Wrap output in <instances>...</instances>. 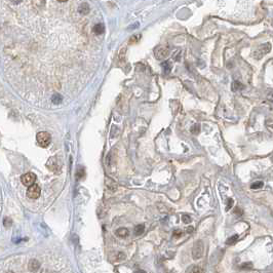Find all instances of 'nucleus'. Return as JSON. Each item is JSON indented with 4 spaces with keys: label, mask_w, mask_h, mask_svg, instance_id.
<instances>
[{
    "label": "nucleus",
    "mask_w": 273,
    "mask_h": 273,
    "mask_svg": "<svg viewBox=\"0 0 273 273\" xmlns=\"http://www.w3.org/2000/svg\"><path fill=\"white\" fill-rule=\"evenodd\" d=\"M263 182L262 181H258V182H255V183H253V184L251 185V189H260V188H262L263 187Z\"/></svg>",
    "instance_id": "13"
},
{
    "label": "nucleus",
    "mask_w": 273,
    "mask_h": 273,
    "mask_svg": "<svg viewBox=\"0 0 273 273\" xmlns=\"http://www.w3.org/2000/svg\"><path fill=\"white\" fill-rule=\"evenodd\" d=\"M53 102L55 103V104H60V103L62 102V98H61L60 96H55L53 99Z\"/></svg>",
    "instance_id": "16"
},
{
    "label": "nucleus",
    "mask_w": 273,
    "mask_h": 273,
    "mask_svg": "<svg viewBox=\"0 0 273 273\" xmlns=\"http://www.w3.org/2000/svg\"><path fill=\"white\" fill-rule=\"evenodd\" d=\"M173 235L175 237H179V236L182 235V231H181V230H175V232L173 233Z\"/></svg>",
    "instance_id": "18"
},
{
    "label": "nucleus",
    "mask_w": 273,
    "mask_h": 273,
    "mask_svg": "<svg viewBox=\"0 0 273 273\" xmlns=\"http://www.w3.org/2000/svg\"><path fill=\"white\" fill-rule=\"evenodd\" d=\"M3 224H4L5 227H9V226L13 224V221H11L10 218H5L4 219V221H3Z\"/></svg>",
    "instance_id": "15"
},
{
    "label": "nucleus",
    "mask_w": 273,
    "mask_h": 273,
    "mask_svg": "<svg viewBox=\"0 0 273 273\" xmlns=\"http://www.w3.org/2000/svg\"><path fill=\"white\" fill-rule=\"evenodd\" d=\"M56 1H59V2H66V1H68V0H56Z\"/></svg>",
    "instance_id": "23"
},
{
    "label": "nucleus",
    "mask_w": 273,
    "mask_h": 273,
    "mask_svg": "<svg viewBox=\"0 0 273 273\" xmlns=\"http://www.w3.org/2000/svg\"><path fill=\"white\" fill-rule=\"evenodd\" d=\"M6 273H13V272H11V271H8V272H6Z\"/></svg>",
    "instance_id": "24"
},
{
    "label": "nucleus",
    "mask_w": 273,
    "mask_h": 273,
    "mask_svg": "<svg viewBox=\"0 0 273 273\" xmlns=\"http://www.w3.org/2000/svg\"><path fill=\"white\" fill-rule=\"evenodd\" d=\"M21 181H22L23 185L30 187V186H32L33 184H35L36 176H35L33 173H27V174H25L24 176L21 177Z\"/></svg>",
    "instance_id": "4"
},
{
    "label": "nucleus",
    "mask_w": 273,
    "mask_h": 273,
    "mask_svg": "<svg viewBox=\"0 0 273 273\" xmlns=\"http://www.w3.org/2000/svg\"><path fill=\"white\" fill-rule=\"evenodd\" d=\"M36 140H37V143H38V145L40 146V147L46 148L49 144H50L51 136L48 133H46V131H40V133L37 134Z\"/></svg>",
    "instance_id": "1"
},
{
    "label": "nucleus",
    "mask_w": 273,
    "mask_h": 273,
    "mask_svg": "<svg viewBox=\"0 0 273 273\" xmlns=\"http://www.w3.org/2000/svg\"><path fill=\"white\" fill-rule=\"evenodd\" d=\"M232 205H233V200H232V199H229V200H228V205H227V209H229L230 208H231V206H232Z\"/></svg>",
    "instance_id": "19"
},
{
    "label": "nucleus",
    "mask_w": 273,
    "mask_h": 273,
    "mask_svg": "<svg viewBox=\"0 0 273 273\" xmlns=\"http://www.w3.org/2000/svg\"><path fill=\"white\" fill-rule=\"evenodd\" d=\"M115 234L117 235L118 237H121V238H124L128 235V230L126 228H118V229L115 231Z\"/></svg>",
    "instance_id": "9"
},
{
    "label": "nucleus",
    "mask_w": 273,
    "mask_h": 273,
    "mask_svg": "<svg viewBox=\"0 0 273 273\" xmlns=\"http://www.w3.org/2000/svg\"><path fill=\"white\" fill-rule=\"evenodd\" d=\"M135 273H145V271H143V270H139V271H136Z\"/></svg>",
    "instance_id": "22"
},
{
    "label": "nucleus",
    "mask_w": 273,
    "mask_h": 273,
    "mask_svg": "<svg viewBox=\"0 0 273 273\" xmlns=\"http://www.w3.org/2000/svg\"><path fill=\"white\" fill-rule=\"evenodd\" d=\"M105 182H106L105 183L106 187H107V189H109L110 191L114 192V191H116V190H117V185L115 184V182L113 180H111V179L107 178V179H106Z\"/></svg>",
    "instance_id": "7"
},
{
    "label": "nucleus",
    "mask_w": 273,
    "mask_h": 273,
    "mask_svg": "<svg viewBox=\"0 0 273 273\" xmlns=\"http://www.w3.org/2000/svg\"><path fill=\"white\" fill-rule=\"evenodd\" d=\"M187 273H204V270L202 269L200 266L193 265V266H190V267L187 269Z\"/></svg>",
    "instance_id": "8"
},
{
    "label": "nucleus",
    "mask_w": 273,
    "mask_h": 273,
    "mask_svg": "<svg viewBox=\"0 0 273 273\" xmlns=\"http://www.w3.org/2000/svg\"><path fill=\"white\" fill-rule=\"evenodd\" d=\"M237 239H238V235H233V236H231L230 238H228V240H227V242L226 243L227 244H234L235 242L237 241Z\"/></svg>",
    "instance_id": "14"
},
{
    "label": "nucleus",
    "mask_w": 273,
    "mask_h": 273,
    "mask_svg": "<svg viewBox=\"0 0 273 273\" xmlns=\"http://www.w3.org/2000/svg\"><path fill=\"white\" fill-rule=\"evenodd\" d=\"M78 11L81 13V15H88V11H89V6L88 3H82L80 5V7L78 8Z\"/></svg>",
    "instance_id": "10"
},
{
    "label": "nucleus",
    "mask_w": 273,
    "mask_h": 273,
    "mask_svg": "<svg viewBox=\"0 0 273 273\" xmlns=\"http://www.w3.org/2000/svg\"><path fill=\"white\" fill-rule=\"evenodd\" d=\"M251 268V263H244V264H242V266H241V268Z\"/></svg>",
    "instance_id": "20"
},
{
    "label": "nucleus",
    "mask_w": 273,
    "mask_h": 273,
    "mask_svg": "<svg viewBox=\"0 0 273 273\" xmlns=\"http://www.w3.org/2000/svg\"><path fill=\"white\" fill-rule=\"evenodd\" d=\"M154 53L157 59L165 58V56L168 55V49L166 47H164V46H159V47H157L155 49Z\"/></svg>",
    "instance_id": "5"
},
{
    "label": "nucleus",
    "mask_w": 273,
    "mask_h": 273,
    "mask_svg": "<svg viewBox=\"0 0 273 273\" xmlns=\"http://www.w3.org/2000/svg\"><path fill=\"white\" fill-rule=\"evenodd\" d=\"M104 31H105V27L103 24H96L95 27H93V32H95L96 34H102Z\"/></svg>",
    "instance_id": "11"
},
{
    "label": "nucleus",
    "mask_w": 273,
    "mask_h": 273,
    "mask_svg": "<svg viewBox=\"0 0 273 273\" xmlns=\"http://www.w3.org/2000/svg\"><path fill=\"white\" fill-rule=\"evenodd\" d=\"M27 196L31 199H37L40 196V187L37 184H33L27 190Z\"/></svg>",
    "instance_id": "3"
},
{
    "label": "nucleus",
    "mask_w": 273,
    "mask_h": 273,
    "mask_svg": "<svg viewBox=\"0 0 273 273\" xmlns=\"http://www.w3.org/2000/svg\"><path fill=\"white\" fill-rule=\"evenodd\" d=\"M39 267H40V263L38 262L37 260H35V259H33L29 262V265H28V268H29L30 271L32 272H36L37 270L39 269Z\"/></svg>",
    "instance_id": "6"
},
{
    "label": "nucleus",
    "mask_w": 273,
    "mask_h": 273,
    "mask_svg": "<svg viewBox=\"0 0 273 273\" xmlns=\"http://www.w3.org/2000/svg\"><path fill=\"white\" fill-rule=\"evenodd\" d=\"M182 221H183V222H184V223H186V224H188V223H190V222H191V218H190V217H188L187 215H184V216H183V217H182Z\"/></svg>",
    "instance_id": "17"
},
{
    "label": "nucleus",
    "mask_w": 273,
    "mask_h": 273,
    "mask_svg": "<svg viewBox=\"0 0 273 273\" xmlns=\"http://www.w3.org/2000/svg\"><path fill=\"white\" fill-rule=\"evenodd\" d=\"M13 3H15V4H18V3H20V2H22L23 0H10Z\"/></svg>",
    "instance_id": "21"
},
{
    "label": "nucleus",
    "mask_w": 273,
    "mask_h": 273,
    "mask_svg": "<svg viewBox=\"0 0 273 273\" xmlns=\"http://www.w3.org/2000/svg\"><path fill=\"white\" fill-rule=\"evenodd\" d=\"M203 251H204V244L202 240H197L194 242L192 248V257L193 259L197 260V259H200L203 256Z\"/></svg>",
    "instance_id": "2"
},
{
    "label": "nucleus",
    "mask_w": 273,
    "mask_h": 273,
    "mask_svg": "<svg viewBox=\"0 0 273 273\" xmlns=\"http://www.w3.org/2000/svg\"><path fill=\"white\" fill-rule=\"evenodd\" d=\"M145 231V226L144 224H140L135 227V234L136 235H141L143 234V232Z\"/></svg>",
    "instance_id": "12"
}]
</instances>
